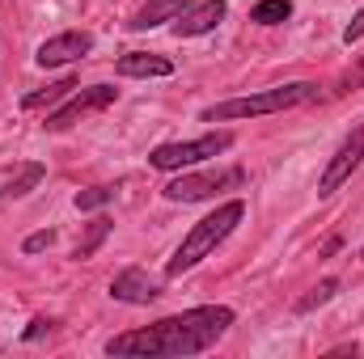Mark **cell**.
Returning <instances> with one entry per match:
<instances>
[{"label":"cell","mask_w":364,"mask_h":359,"mask_svg":"<svg viewBox=\"0 0 364 359\" xmlns=\"http://www.w3.org/2000/svg\"><path fill=\"white\" fill-rule=\"evenodd\" d=\"M233 326V309L225 304H199L174 317H161L144 330L132 334H114L106 343V355L119 359H178V355H199L208 347H216L225 338V330Z\"/></svg>","instance_id":"cell-1"},{"label":"cell","mask_w":364,"mask_h":359,"mask_svg":"<svg viewBox=\"0 0 364 359\" xmlns=\"http://www.w3.org/2000/svg\"><path fill=\"white\" fill-rule=\"evenodd\" d=\"M242 216H246V203L242 199H229V203H220L212 216H203L186 237H182V245L174 250V258L166 263V275L174 279V275H182V270H191V267H199L237 224H242Z\"/></svg>","instance_id":"cell-2"},{"label":"cell","mask_w":364,"mask_h":359,"mask_svg":"<svg viewBox=\"0 0 364 359\" xmlns=\"http://www.w3.org/2000/svg\"><path fill=\"white\" fill-rule=\"evenodd\" d=\"M318 97V85L309 81H292V85H279V89H263L250 93V97H229V101H216L203 110V123H229V118H259V114H279V110H292V106H305Z\"/></svg>","instance_id":"cell-3"},{"label":"cell","mask_w":364,"mask_h":359,"mask_svg":"<svg viewBox=\"0 0 364 359\" xmlns=\"http://www.w3.org/2000/svg\"><path fill=\"white\" fill-rule=\"evenodd\" d=\"M229 148H233V131H208V136H199V140H178V144L153 148V153H149V165L170 174V170L199 165V161H208V157H220V153H229Z\"/></svg>","instance_id":"cell-4"},{"label":"cell","mask_w":364,"mask_h":359,"mask_svg":"<svg viewBox=\"0 0 364 359\" xmlns=\"http://www.w3.org/2000/svg\"><path fill=\"white\" fill-rule=\"evenodd\" d=\"M246 182V170L242 165H229V170H203V174H182L178 182L166 186V199L170 203H199L225 186H242Z\"/></svg>","instance_id":"cell-5"},{"label":"cell","mask_w":364,"mask_h":359,"mask_svg":"<svg viewBox=\"0 0 364 359\" xmlns=\"http://www.w3.org/2000/svg\"><path fill=\"white\" fill-rule=\"evenodd\" d=\"M119 97V89H110V85H90V89H81L77 97H68V106H60L55 114H47V131H68L77 118H85L93 110H106L110 101Z\"/></svg>","instance_id":"cell-6"},{"label":"cell","mask_w":364,"mask_h":359,"mask_svg":"<svg viewBox=\"0 0 364 359\" xmlns=\"http://www.w3.org/2000/svg\"><path fill=\"white\" fill-rule=\"evenodd\" d=\"M360 161H364V123L348 136V140H343V144H339V153H335V157H331V165L322 170V178H318V194H322V199H326V194H335L343 182L352 178V170H356Z\"/></svg>","instance_id":"cell-7"},{"label":"cell","mask_w":364,"mask_h":359,"mask_svg":"<svg viewBox=\"0 0 364 359\" xmlns=\"http://www.w3.org/2000/svg\"><path fill=\"white\" fill-rule=\"evenodd\" d=\"M90 51H93L90 30H64V34L47 38L34 60H38L43 68H60V64H73V60H81V55H90Z\"/></svg>","instance_id":"cell-8"},{"label":"cell","mask_w":364,"mask_h":359,"mask_svg":"<svg viewBox=\"0 0 364 359\" xmlns=\"http://www.w3.org/2000/svg\"><path fill=\"white\" fill-rule=\"evenodd\" d=\"M225 13H229V4H225V0H195L182 17H174V34H178V38L208 34V30H216V26L225 21Z\"/></svg>","instance_id":"cell-9"},{"label":"cell","mask_w":364,"mask_h":359,"mask_svg":"<svg viewBox=\"0 0 364 359\" xmlns=\"http://www.w3.org/2000/svg\"><path fill=\"white\" fill-rule=\"evenodd\" d=\"M110 296L123 300V304H149V300L161 296V287H157V279H149L140 267H127L110 279Z\"/></svg>","instance_id":"cell-10"},{"label":"cell","mask_w":364,"mask_h":359,"mask_svg":"<svg viewBox=\"0 0 364 359\" xmlns=\"http://www.w3.org/2000/svg\"><path fill=\"white\" fill-rule=\"evenodd\" d=\"M114 68H119V77H170L174 72V64L153 51H127V55H119Z\"/></svg>","instance_id":"cell-11"},{"label":"cell","mask_w":364,"mask_h":359,"mask_svg":"<svg viewBox=\"0 0 364 359\" xmlns=\"http://www.w3.org/2000/svg\"><path fill=\"white\" fill-rule=\"evenodd\" d=\"M191 4H195V0H149V4H144V9L127 21V26H132V30H153V26H161V21H174V17H182Z\"/></svg>","instance_id":"cell-12"},{"label":"cell","mask_w":364,"mask_h":359,"mask_svg":"<svg viewBox=\"0 0 364 359\" xmlns=\"http://www.w3.org/2000/svg\"><path fill=\"white\" fill-rule=\"evenodd\" d=\"M43 174H47V170H43L38 161H30V165H21V170H17L13 178L4 182V186H0V199H21V194H30V190H34V186L43 182Z\"/></svg>","instance_id":"cell-13"},{"label":"cell","mask_w":364,"mask_h":359,"mask_svg":"<svg viewBox=\"0 0 364 359\" xmlns=\"http://www.w3.org/2000/svg\"><path fill=\"white\" fill-rule=\"evenodd\" d=\"M110 228H114V224H110L106 216H97V220H90V228H85V237L77 241L73 258H77V263H85V258H93V254H97V245H102V241L110 237Z\"/></svg>","instance_id":"cell-14"},{"label":"cell","mask_w":364,"mask_h":359,"mask_svg":"<svg viewBox=\"0 0 364 359\" xmlns=\"http://www.w3.org/2000/svg\"><path fill=\"white\" fill-rule=\"evenodd\" d=\"M73 89H77L73 77H68V81H55V85H47V89H38V93H26V97H21V110H43V106H51V101L68 97Z\"/></svg>","instance_id":"cell-15"},{"label":"cell","mask_w":364,"mask_h":359,"mask_svg":"<svg viewBox=\"0 0 364 359\" xmlns=\"http://www.w3.org/2000/svg\"><path fill=\"white\" fill-rule=\"evenodd\" d=\"M292 17V4L288 0H259L255 9H250V21H259V26H279V21H288Z\"/></svg>","instance_id":"cell-16"},{"label":"cell","mask_w":364,"mask_h":359,"mask_svg":"<svg viewBox=\"0 0 364 359\" xmlns=\"http://www.w3.org/2000/svg\"><path fill=\"white\" fill-rule=\"evenodd\" d=\"M335 292H339V279H322V283H318L305 300H296V313H314V309H318V304H326Z\"/></svg>","instance_id":"cell-17"},{"label":"cell","mask_w":364,"mask_h":359,"mask_svg":"<svg viewBox=\"0 0 364 359\" xmlns=\"http://www.w3.org/2000/svg\"><path fill=\"white\" fill-rule=\"evenodd\" d=\"M106 203H110V186H90V190L77 194V211H97Z\"/></svg>","instance_id":"cell-18"},{"label":"cell","mask_w":364,"mask_h":359,"mask_svg":"<svg viewBox=\"0 0 364 359\" xmlns=\"http://www.w3.org/2000/svg\"><path fill=\"white\" fill-rule=\"evenodd\" d=\"M51 245H55V228H43V233H30L21 250H26V254H43V250H51Z\"/></svg>","instance_id":"cell-19"},{"label":"cell","mask_w":364,"mask_h":359,"mask_svg":"<svg viewBox=\"0 0 364 359\" xmlns=\"http://www.w3.org/2000/svg\"><path fill=\"white\" fill-rule=\"evenodd\" d=\"M356 38H364V9H360V13H356V17H352V26L343 30V43H348V47H352Z\"/></svg>","instance_id":"cell-20"},{"label":"cell","mask_w":364,"mask_h":359,"mask_svg":"<svg viewBox=\"0 0 364 359\" xmlns=\"http://www.w3.org/2000/svg\"><path fill=\"white\" fill-rule=\"evenodd\" d=\"M47 330H51V321H43V317H38V321H30V330H26V343H34V338H43Z\"/></svg>","instance_id":"cell-21"},{"label":"cell","mask_w":364,"mask_h":359,"mask_svg":"<svg viewBox=\"0 0 364 359\" xmlns=\"http://www.w3.org/2000/svg\"><path fill=\"white\" fill-rule=\"evenodd\" d=\"M356 85H364V60L348 72V77H343V89H356Z\"/></svg>","instance_id":"cell-22"}]
</instances>
